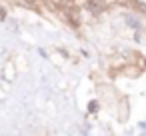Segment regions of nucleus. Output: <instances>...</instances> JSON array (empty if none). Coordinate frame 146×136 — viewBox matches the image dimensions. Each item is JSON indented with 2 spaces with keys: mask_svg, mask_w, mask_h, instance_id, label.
<instances>
[{
  "mask_svg": "<svg viewBox=\"0 0 146 136\" xmlns=\"http://www.w3.org/2000/svg\"><path fill=\"white\" fill-rule=\"evenodd\" d=\"M86 8L92 12V14H100V12H104V8H106V4L102 2V0H88V4H86Z\"/></svg>",
  "mask_w": 146,
  "mask_h": 136,
  "instance_id": "f257e3e1",
  "label": "nucleus"
}]
</instances>
